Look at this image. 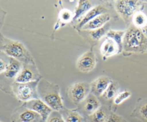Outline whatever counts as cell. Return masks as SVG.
Masks as SVG:
<instances>
[{"label":"cell","instance_id":"1","mask_svg":"<svg viewBox=\"0 0 147 122\" xmlns=\"http://www.w3.org/2000/svg\"><path fill=\"white\" fill-rule=\"evenodd\" d=\"M38 98L47 104L53 111H60L64 108L58 85L45 79H41L37 84Z\"/></svg>","mask_w":147,"mask_h":122},{"label":"cell","instance_id":"2","mask_svg":"<svg viewBox=\"0 0 147 122\" xmlns=\"http://www.w3.org/2000/svg\"><path fill=\"white\" fill-rule=\"evenodd\" d=\"M0 52L24 64L34 65L30 53L22 43L6 38L1 33Z\"/></svg>","mask_w":147,"mask_h":122},{"label":"cell","instance_id":"3","mask_svg":"<svg viewBox=\"0 0 147 122\" xmlns=\"http://www.w3.org/2000/svg\"><path fill=\"white\" fill-rule=\"evenodd\" d=\"M146 44L147 38L138 27H131L125 34L123 45L126 51L141 50Z\"/></svg>","mask_w":147,"mask_h":122},{"label":"cell","instance_id":"4","mask_svg":"<svg viewBox=\"0 0 147 122\" xmlns=\"http://www.w3.org/2000/svg\"><path fill=\"white\" fill-rule=\"evenodd\" d=\"M38 81L27 83L14 82L11 84V89L16 97L24 102L39 99L37 93V84Z\"/></svg>","mask_w":147,"mask_h":122},{"label":"cell","instance_id":"5","mask_svg":"<svg viewBox=\"0 0 147 122\" xmlns=\"http://www.w3.org/2000/svg\"><path fill=\"white\" fill-rule=\"evenodd\" d=\"M90 85L84 82H78L71 85L68 90L69 99L75 104L81 103L89 95Z\"/></svg>","mask_w":147,"mask_h":122},{"label":"cell","instance_id":"6","mask_svg":"<svg viewBox=\"0 0 147 122\" xmlns=\"http://www.w3.org/2000/svg\"><path fill=\"white\" fill-rule=\"evenodd\" d=\"M39 73L34 67V65L24 64L14 81L19 83H27L39 81Z\"/></svg>","mask_w":147,"mask_h":122},{"label":"cell","instance_id":"7","mask_svg":"<svg viewBox=\"0 0 147 122\" xmlns=\"http://www.w3.org/2000/svg\"><path fill=\"white\" fill-rule=\"evenodd\" d=\"M23 107L39 114L44 122H46L49 115L53 111L52 108L40 99H36L25 102Z\"/></svg>","mask_w":147,"mask_h":122},{"label":"cell","instance_id":"8","mask_svg":"<svg viewBox=\"0 0 147 122\" xmlns=\"http://www.w3.org/2000/svg\"><path fill=\"white\" fill-rule=\"evenodd\" d=\"M96 65L95 54L91 50L84 53L77 60V68L82 72H89L94 69Z\"/></svg>","mask_w":147,"mask_h":122},{"label":"cell","instance_id":"9","mask_svg":"<svg viewBox=\"0 0 147 122\" xmlns=\"http://www.w3.org/2000/svg\"><path fill=\"white\" fill-rule=\"evenodd\" d=\"M140 5L138 1L123 0L119 1L116 5V8L119 14L123 17H130L132 15Z\"/></svg>","mask_w":147,"mask_h":122},{"label":"cell","instance_id":"10","mask_svg":"<svg viewBox=\"0 0 147 122\" xmlns=\"http://www.w3.org/2000/svg\"><path fill=\"white\" fill-rule=\"evenodd\" d=\"M111 82V80L107 77H99L90 85V90L95 96L102 95Z\"/></svg>","mask_w":147,"mask_h":122},{"label":"cell","instance_id":"11","mask_svg":"<svg viewBox=\"0 0 147 122\" xmlns=\"http://www.w3.org/2000/svg\"><path fill=\"white\" fill-rule=\"evenodd\" d=\"M18 122H41V117L36 112L24 107L17 113Z\"/></svg>","mask_w":147,"mask_h":122},{"label":"cell","instance_id":"12","mask_svg":"<svg viewBox=\"0 0 147 122\" xmlns=\"http://www.w3.org/2000/svg\"><path fill=\"white\" fill-rule=\"evenodd\" d=\"M106 9L101 5H97L92 7L81 19L78 25V27L82 29L84 25H85L87 23H88L96 17L102 14L106 13Z\"/></svg>","mask_w":147,"mask_h":122},{"label":"cell","instance_id":"13","mask_svg":"<svg viewBox=\"0 0 147 122\" xmlns=\"http://www.w3.org/2000/svg\"><path fill=\"white\" fill-rule=\"evenodd\" d=\"M110 19V16L108 13L102 14L90 21L87 23L85 25L82 27L83 30H94L103 26Z\"/></svg>","mask_w":147,"mask_h":122},{"label":"cell","instance_id":"14","mask_svg":"<svg viewBox=\"0 0 147 122\" xmlns=\"http://www.w3.org/2000/svg\"><path fill=\"white\" fill-rule=\"evenodd\" d=\"M83 109L88 115H91L100 108V102L94 94H89L83 101Z\"/></svg>","mask_w":147,"mask_h":122},{"label":"cell","instance_id":"15","mask_svg":"<svg viewBox=\"0 0 147 122\" xmlns=\"http://www.w3.org/2000/svg\"><path fill=\"white\" fill-rule=\"evenodd\" d=\"M22 67V65L21 62L10 57L6 70L3 74L6 78L11 80L14 79L15 80L16 77L21 71Z\"/></svg>","mask_w":147,"mask_h":122},{"label":"cell","instance_id":"16","mask_svg":"<svg viewBox=\"0 0 147 122\" xmlns=\"http://www.w3.org/2000/svg\"><path fill=\"white\" fill-rule=\"evenodd\" d=\"M100 52L105 57L107 58L119 53V49L113 40L107 38L101 45Z\"/></svg>","mask_w":147,"mask_h":122},{"label":"cell","instance_id":"17","mask_svg":"<svg viewBox=\"0 0 147 122\" xmlns=\"http://www.w3.org/2000/svg\"><path fill=\"white\" fill-rule=\"evenodd\" d=\"M125 32L122 30H110L107 31L106 36L107 38L113 40L117 45L119 49V53L121 52L123 48V38Z\"/></svg>","mask_w":147,"mask_h":122},{"label":"cell","instance_id":"18","mask_svg":"<svg viewBox=\"0 0 147 122\" xmlns=\"http://www.w3.org/2000/svg\"><path fill=\"white\" fill-rule=\"evenodd\" d=\"M92 4L89 1H79L77 7L75 9L73 20H76L86 14L91 8Z\"/></svg>","mask_w":147,"mask_h":122},{"label":"cell","instance_id":"19","mask_svg":"<svg viewBox=\"0 0 147 122\" xmlns=\"http://www.w3.org/2000/svg\"><path fill=\"white\" fill-rule=\"evenodd\" d=\"M64 122H84L83 117L78 112L70 110H61Z\"/></svg>","mask_w":147,"mask_h":122},{"label":"cell","instance_id":"20","mask_svg":"<svg viewBox=\"0 0 147 122\" xmlns=\"http://www.w3.org/2000/svg\"><path fill=\"white\" fill-rule=\"evenodd\" d=\"M107 118L106 112L101 108L88 115L89 122H106Z\"/></svg>","mask_w":147,"mask_h":122},{"label":"cell","instance_id":"21","mask_svg":"<svg viewBox=\"0 0 147 122\" xmlns=\"http://www.w3.org/2000/svg\"><path fill=\"white\" fill-rule=\"evenodd\" d=\"M133 21L137 27H141L142 26L144 27L147 23V18L146 15L141 12L134 14Z\"/></svg>","mask_w":147,"mask_h":122},{"label":"cell","instance_id":"22","mask_svg":"<svg viewBox=\"0 0 147 122\" xmlns=\"http://www.w3.org/2000/svg\"><path fill=\"white\" fill-rule=\"evenodd\" d=\"M117 91V86L116 84L111 82L109 85L105 92L102 95V96L106 99H111L113 97H115L116 96V93Z\"/></svg>","mask_w":147,"mask_h":122},{"label":"cell","instance_id":"23","mask_svg":"<svg viewBox=\"0 0 147 122\" xmlns=\"http://www.w3.org/2000/svg\"><path fill=\"white\" fill-rule=\"evenodd\" d=\"M131 92L129 90H124L118 93L114 99V103L116 105L121 104L124 101L128 99L131 96Z\"/></svg>","mask_w":147,"mask_h":122},{"label":"cell","instance_id":"24","mask_svg":"<svg viewBox=\"0 0 147 122\" xmlns=\"http://www.w3.org/2000/svg\"><path fill=\"white\" fill-rule=\"evenodd\" d=\"M107 31L106 30V28L103 26L102 27L90 30V34L91 36V37L95 40H99L101 38H102L105 35H106Z\"/></svg>","mask_w":147,"mask_h":122},{"label":"cell","instance_id":"25","mask_svg":"<svg viewBox=\"0 0 147 122\" xmlns=\"http://www.w3.org/2000/svg\"><path fill=\"white\" fill-rule=\"evenodd\" d=\"M46 122H64V120L59 111H53L49 115Z\"/></svg>","mask_w":147,"mask_h":122},{"label":"cell","instance_id":"26","mask_svg":"<svg viewBox=\"0 0 147 122\" xmlns=\"http://www.w3.org/2000/svg\"><path fill=\"white\" fill-rule=\"evenodd\" d=\"M5 55V53H2V56H0V74H3L5 72L10 59L9 58L8 60H6L8 58Z\"/></svg>","mask_w":147,"mask_h":122},{"label":"cell","instance_id":"27","mask_svg":"<svg viewBox=\"0 0 147 122\" xmlns=\"http://www.w3.org/2000/svg\"><path fill=\"white\" fill-rule=\"evenodd\" d=\"M71 12L68 10H63L60 13V17L62 21L64 22H68L71 19L72 14Z\"/></svg>","mask_w":147,"mask_h":122},{"label":"cell","instance_id":"28","mask_svg":"<svg viewBox=\"0 0 147 122\" xmlns=\"http://www.w3.org/2000/svg\"><path fill=\"white\" fill-rule=\"evenodd\" d=\"M106 122H125L124 120L116 114H111L108 117Z\"/></svg>","mask_w":147,"mask_h":122},{"label":"cell","instance_id":"29","mask_svg":"<svg viewBox=\"0 0 147 122\" xmlns=\"http://www.w3.org/2000/svg\"><path fill=\"white\" fill-rule=\"evenodd\" d=\"M140 113L141 116L147 120V103L144 104L140 109Z\"/></svg>","mask_w":147,"mask_h":122},{"label":"cell","instance_id":"30","mask_svg":"<svg viewBox=\"0 0 147 122\" xmlns=\"http://www.w3.org/2000/svg\"><path fill=\"white\" fill-rule=\"evenodd\" d=\"M144 30H145V33L147 34V23H146V24L145 25V26H144Z\"/></svg>","mask_w":147,"mask_h":122},{"label":"cell","instance_id":"31","mask_svg":"<svg viewBox=\"0 0 147 122\" xmlns=\"http://www.w3.org/2000/svg\"><path fill=\"white\" fill-rule=\"evenodd\" d=\"M84 122H87V121H84Z\"/></svg>","mask_w":147,"mask_h":122}]
</instances>
